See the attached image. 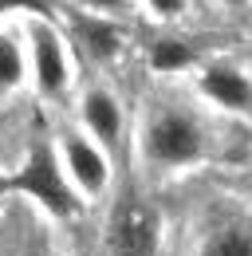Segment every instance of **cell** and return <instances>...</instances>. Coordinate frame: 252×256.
Here are the masks:
<instances>
[{
    "instance_id": "1",
    "label": "cell",
    "mask_w": 252,
    "mask_h": 256,
    "mask_svg": "<svg viewBox=\"0 0 252 256\" xmlns=\"http://www.w3.org/2000/svg\"><path fill=\"white\" fill-rule=\"evenodd\" d=\"M224 130L217 114H209L186 83H146L134 102V134H130V166L142 190L158 193L178 190L209 170L224 150Z\"/></svg>"
},
{
    "instance_id": "2",
    "label": "cell",
    "mask_w": 252,
    "mask_h": 256,
    "mask_svg": "<svg viewBox=\"0 0 252 256\" xmlns=\"http://www.w3.org/2000/svg\"><path fill=\"white\" fill-rule=\"evenodd\" d=\"M16 24L24 36L28 56V98L44 114H67L71 95L83 79V64L71 48V36L63 28L56 8H24L16 12Z\"/></svg>"
},
{
    "instance_id": "3",
    "label": "cell",
    "mask_w": 252,
    "mask_h": 256,
    "mask_svg": "<svg viewBox=\"0 0 252 256\" xmlns=\"http://www.w3.org/2000/svg\"><path fill=\"white\" fill-rule=\"evenodd\" d=\"M170 244V221L150 190L126 178L110 205L98 213V256H162Z\"/></svg>"
},
{
    "instance_id": "4",
    "label": "cell",
    "mask_w": 252,
    "mask_h": 256,
    "mask_svg": "<svg viewBox=\"0 0 252 256\" xmlns=\"http://www.w3.org/2000/svg\"><path fill=\"white\" fill-rule=\"evenodd\" d=\"M0 197H20L28 201L32 213L52 224H75L87 217V209L79 205L75 190L63 178V166L56 158V146L48 134L32 138L24 154L16 158V170L0 182Z\"/></svg>"
},
{
    "instance_id": "5",
    "label": "cell",
    "mask_w": 252,
    "mask_h": 256,
    "mask_svg": "<svg viewBox=\"0 0 252 256\" xmlns=\"http://www.w3.org/2000/svg\"><path fill=\"white\" fill-rule=\"evenodd\" d=\"M48 138H52V146H56L63 178H67V186L75 190L79 205L87 209V217H98V213L110 205V197L118 193V186H122V162L114 158V154H106L91 134H83L67 114H56V118H52Z\"/></svg>"
},
{
    "instance_id": "6",
    "label": "cell",
    "mask_w": 252,
    "mask_h": 256,
    "mask_svg": "<svg viewBox=\"0 0 252 256\" xmlns=\"http://www.w3.org/2000/svg\"><path fill=\"white\" fill-rule=\"evenodd\" d=\"M67 118L83 134H91L94 142L114 154L118 162L130 158V134H134V102L126 98V91L118 87V79L110 75H91L83 71L71 106H67Z\"/></svg>"
},
{
    "instance_id": "7",
    "label": "cell",
    "mask_w": 252,
    "mask_h": 256,
    "mask_svg": "<svg viewBox=\"0 0 252 256\" xmlns=\"http://www.w3.org/2000/svg\"><path fill=\"white\" fill-rule=\"evenodd\" d=\"M189 95L228 126H252V64L228 52H209L186 79Z\"/></svg>"
},
{
    "instance_id": "8",
    "label": "cell",
    "mask_w": 252,
    "mask_h": 256,
    "mask_svg": "<svg viewBox=\"0 0 252 256\" xmlns=\"http://www.w3.org/2000/svg\"><path fill=\"white\" fill-rule=\"evenodd\" d=\"M56 12H60L67 36H71V48H75L83 71L118 79V67L134 64L138 32L142 28L114 24V20H98V16H79V12H63V8H56Z\"/></svg>"
},
{
    "instance_id": "9",
    "label": "cell",
    "mask_w": 252,
    "mask_h": 256,
    "mask_svg": "<svg viewBox=\"0 0 252 256\" xmlns=\"http://www.w3.org/2000/svg\"><path fill=\"white\" fill-rule=\"evenodd\" d=\"M189 256H252V197L224 193L197 209Z\"/></svg>"
},
{
    "instance_id": "10",
    "label": "cell",
    "mask_w": 252,
    "mask_h": 256,
    "mask_svg": "<svg viewBox=\"0 0 252 256\" xmlns=\"http://www.w3.org/2000/svg\"><path fill=\"white\" fill-rule=\"evenodd\" d=\"M205 56H209V52L197 48L189 32H170V28H150V32H146V28H142V32H138L134 64L146 71L150 83H186Z\"/></svg>"
},
{
    "instance_id": "11",
    "label": "cell",
    "mask_w": 252,
    "mask_h": 256,
    "mask_svg": "<svg viewBox=\"0 0 252 256\" xmlns=\"http://www.w3.org/2000/svg\"><path fill=\"white\" fill-rule=\"evenodd\" d=\"M28 98V56H24V36L12 16H0V106H12Z\"/></svg>"
},
{
    "instance_id": "12",
    "label": "cell",
    "mask_w": 252,
    "mask_h": 256,
    "mask_svg": "<svg viewBox=\"0 0 252 256\" xmlns=\"http://www.w3.org/2000/svg\"><path fill=\"white\" fill-rule=\"evenodd\" d=\"M138 12H142V28L186 32L197 16V0H138Z\"/></svg>"
},
{
    "instance_id": "13",
    "label": "cell",
    "mask_w": 252,
    "mask_h": 256,
    "mask_svg": "<svg viewBox=\"0 0 252 256\" xmlns=\"http://www.w3.org/2000/svg\"><path fill=\"white\" fill-rule=\"evenodd\" d=\"M56 8L79 12V16H98V20H114V24H130V28H142L138 0H56Z\"/></svg>"
},
{
    "instance_id": "14",
    "label": "cell",
    "mask_w": 252,
    "mask_h": 256,
    "mask_svg": "<svg viewBox=\"0 0 252 256\" xmlns=\"http://www.w3.org/2000/svg\"><path fill=\"white\" fill-rule=\"evenodd\" d=\"M24 8H56V0H0V16L24 12Z\"/></svg>"
}]
</instances>
